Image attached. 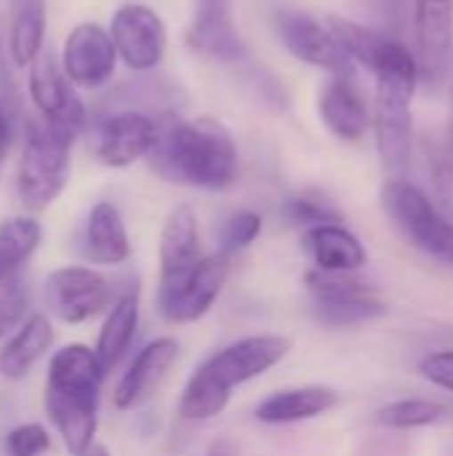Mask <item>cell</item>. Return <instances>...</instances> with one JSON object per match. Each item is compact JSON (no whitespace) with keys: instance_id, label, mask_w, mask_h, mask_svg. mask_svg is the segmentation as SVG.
Wrapping results in <instances>:
<instances>
[{"instance_id":"1","label":"cell","mask_w":453,"mask_h":456,"mask_svg":"<svg viewBox=\"0 0 453 456\" xmlns=\"http://www.w3.org/2000/svg\"><path fill=\"white\" fill-rule=\"evenodd\" d=\"M147 160L160 179L206 192H224L238 179L235 139L216 118H166Z\"/></svg>"},{"instance_id":"2","label":"cell","mask_w":453,"mask_h":456,"mask_svg":"<svg viewBox=\"0 0 453 456\" xmlns=\"http://www.w3.org/2000/svg\"><path fill=\"white\" fill-rule=\"evenodd\" d=\"M104 377L107 371L101 369L96 350L80 342L59 347L48 361L43 406L72 456L93 446Z\"/></svg>"},{"instance_id":"3","label":"cell","mask_w":453,"mask_h":456,"mask_svg":"<svg viewBox=\"0 0 453 456\" xmlns=\"http://www.w3.org/2000/svg\"><path fill=\"white\" fill-rule=\"evenodd\" d=\"M288 353L291 339L283 334H256L222 347L190 374L179 398V417L184 422L219 417L230 406L235 387L264 377L286 361Z\"/></svg>"},{"instance_id":"4","label":"cell","mask_w":453,"mask_h":456,"mask_svg":"<svg viewBox=\"0 0 453 456\" xmlns=\"http://www.w3.org/2000/svg\"><path fill=\"white\" fill-rule=\"evenodd\" d=\"M368 69L376 77V104H374L376 152L384 171L398 176L411 163V147H414L411 99L419 83V61L409 51V45L384 37Z\"/></svg>"},{"instance_id":"5","label":"cell","mask_w":453,"mask_h":456,"mask_svg":"<svg viewBox=\"0 0 453 456\" xmlns=\"http://www.w3.org/2000/svg\"><path fill=\"white\" fill-rule=\"evenodd\" d=\"M75 136L51 128L43 120H29L24 131V150L16 171V192L27 211L51 206L69 182V152Z\"/></svg>"},{"instance_id":"6","label":"cell","mask_w":453,"mask_h":456,"mask_svg":"<svg viewBox=\"0 0 453 456\" xmlns=\"http://www.w3.org/2000/svg\"><path fill=\"white\" fill-rule=\"evenodd\" d=\"M382 208L414 248L453 267V222L417 184L400 176L387 179L382 184Z\"/></svg>"},{"instance_id":"7","label":"cell","mask_w":453,"mask_h":456,"mask_svg":"<svg viewBox=\"0 0 453 456\" xmlns=\"http://www.w3.org/2000/svg\"><path fill=\"white\" fill-rule=\"evenodd\" d=\"M310 302H312V315L331 329H350L360 326L368 321H376L387 313L384 297L350 275H331V273H318L310 270L304 275Z\"/></svg>"},{"instance_id":"8","label":"cell","mask_w":453,"mask_h":456,"mask_svg":"<svg viewBox=\"0 0 453 456\" xmlns=\"http://www.w3.org/2000/svg\"><path fill=\"white\" fill-rule=\"evenodd\" d=\"M43 299L61 323H85L99 313L112 307V286L109 281L83 265L59 267L43 283Z\"/></svg>"},{"instance_id":"9","label":"cell","mask_w":453,"mask_h":456,"mask_svg":"<svg viewBox=\"0 0 453 456\" xmlns=\"http://www.w3.org/2000/svg\"><path fill=\"white\" fill-rule=\"evenodd\" d=\"M160 131L163 120L142 110L109 112L93 128V155L109 168H125L155 150Z\"/></svg>"},{"instance_id":"10","label":"cell","mask_w":453,"mask_h":456,"mask_svg":"<svg viewBox=\"0 0 453 456\" xmlns=\"http://www.w3.org/2000/svg\"><path fill=\"white\" fill-rule=\"evenodd\" d=\"M275 29L280 43L302 61L331 75H355V59L342 48L328 24H320L302 11H278Z\"/></svg>"},{"instance_id":"11","label":"cell","mask_w":453,"mask_h":456,"mask_svg":"<svg viewBox=\"0 0 453 456\" xmlns=\"http://www.w3.org/2000/svg\"><path fill=\"white\" fill-rule=\"evenodd\" d=\"M230 254L214 251L200 259V265L168 294L158 297V310L168 323H195L200 321L214 302L219 299L227 275H230Z\"/></svg>"},{"instance_id":"12","label":"cell","mask_w":453,"mask_h":456,"mask_svg":"<svg viewBox=\"0 0 453 456\" xmlns=\"http://www.w3.org/2000/svg\"><path fill=\"white\" fill-rule=\"evenodd\" d=\"M414 24L419 77L438 91L453 64V0H417Z\"/></svg>"},{"instance_id":"13","label":"cell","mask_w":453,"mask_h":456,"mask_svg":"<svg viewBox=\"0 0 453 456\" xmlns=\"http://www.w3.org/2000/svg\"><path fill=\"white\" fill-rule=\"evenodd\" d=\"M117 56L136 72L155 69L166 53V24L163 19L142 3L120 5L109 27Z\"/></svg>"},{"instance_id":"14","label":"cell","mask_w":453,"mask_h":456,"mask_svg":"<svg viewBox=\"0 0 453 456\" xmlns=\"http://www.w3.org/2000/svg\"><path fill=\"white\" fill-rule=\"evenodd\" d=\"M29 94L35 107L40 110V120L51 128H59L69 136H77L85 126V107L77 99L72 80L61 75V69L53 64L51 53H43L35 59L32 75H29Z\"/></svg>"},{"instance_id":"15","label":"cell","mask_w":453,"mask_h":456,"mask_svg":"<svg viewBox=\"0 0 453 456\" xmlns=\"http://www.w3.org/2000/svg\"><path fill=\"white\" fill-rule=\"evenodd\" d=\"M200 248V227L192 206L182 203L171 208L160 230V278L158 297L174 291L203 259Z\"/></svg>"},{"instance_id":"16","label":"cell","mask_w":453,"mask_h":456,"mask_svg":"<svg viewBox=\"0 0 453 456\" xmlns=\"http://www.w3.org/2000/svg\"><path fill=\"white\" fill-rule=\"evenodd\" d=\"M115 61H117V48L112 43V35L93 21L77 24L64 40L61 64L72 86H83V88L104 86L115 72Z\"/></svg>"},{"instance_id":"17","label":"cell","mask_w":453,"mask_h":456,"mask_svg":"<svg viewBox=\"0 0 453 456\" xmlns=\"http://www.w3.org/2000/svg\"><path fill=\"white\" fill-rule=\"evenodd\" d=\"M176 358H179V342L174 337H158L147 342L133 355V361L128 363V369L123 371L115 387V395H112L115 409L131 411L147 403L158 393V387L166 382Z\"/></svg>"},{"instance_id":"18","label":"cell","mask_w":453,"mask_h":456,"mask_svg":"<svg viewBox=\"0 0 453 456\" xmlns=\"http://www.w3.org/2000/svg\"><path fill=\"white\" fill-rule=\"evenodd\" d=\"M187 45L208 61H240L246 48L232 21V0H195Z\"/></svg>"},{"instance_id":"19","label":"cell","mask_w":453,"mask_h":456,"mask_svg":"<svg viewBox=\"0 0 453 456\" xmlns=\"http://www.w3.org/2000/svg\"><path fill=\"white\" fill-rule=\"evenodd\" d=\"M318 115L334 136L344 142L363 139L368 131V104L355 75H331L318 94Z\"/></svg>"},{"instance_id":"20","label":"cell","mask_w":453,"mask_h":456,"mask_svg":"<svg viewBox=\"0 0 453 456\" xmlns=\"http://www.w3.org/2000/svg\"><path fill=\"white\" fill-rule=\"evenodd\" d=\"M302 248L318 273L350 275L368 262L366 246L344 224H320L302 232Z\"/></svg>"},{"instance_id":"21","label":"cell","mask_w":453,"mask_h":456,"mask_svg":"<svg viewBox=\"0 0 453 456\" xmlns=\"http://www.w3.org/2000/svg\"><path fill=\"white\" fill-rule=\"evenodd\" d=\"M339 403V393L326 385H304L272 393L256 406V419L264 425H296L328 414Z\"/></svg>"},{"instance_id":"22","label":"cell","mask_w":453,"mask_h":456,"mask_svg":"<svg viewBox=\"0 0 453 456\" xmlns=\"http://www.w3.org/2000/svg\"><path fill=\"white\" fill-rule=\"evenodd\" d=\"M85 256L101 267H117L131 256L123 214L109 200H99L85 219Z\"/></svg>"},{"instance_id":"23","label":"cell","mask_w":453,"mask_h":456,"mask_svg":"<svg viewBox=\"0 0 453 456\" xmlns=\"http://www.w3.org/2000/svg\"><path fill=\"white\" fill-rule=\"evenodd\" d=\"M53 339L56 334L51 321L43 313L29 315L0 347V377L8 382L24 379L35 369V363L51 350Z\"/></svg>"},{"instance_id":"24","label":"cell","mask_w":453,"mask_h":456,"mask_svg":"<svg viewBox=\"0 0 453 456\" xmlns=\"http://www.w3.org/2000/svg\"><path fill=\"white\" fill-rule=\"evenodd\" d=\"M136 329H139V299H136V294L128 291L112 302V307L107 310L104 323L99 329V337H96L93 350L107 374L125 358V353L136 337Z\"/></svg>"},{"instance_id":"25","label":"cell","mask_w":453,"mask_h":456,"mask_svg":"<svg viewBox=\"0 0 453 456\" xmlns=\"http://www.w3.org/2000/svg\"><path fill=\"white\" fill-rule=\"evenodd\" d=\"M43 240L40 222L35 216H11L0 222V281L21 275V267L32 259Z\"/></svg>"},{"instance_id":"26","label":"cell","mask_w":453,"mask_h":456,"mask_svg":"<svg viewBox=\"0 0 453 456\" xmlns=\"http://www.w3.org/2000/svg\"><path fill=\"white\" fill-rule=\"evenodd\" d=\"M11 21V56L16 64H29L40 56L45 35V3L43 0H16Z\"/></svg>"},{"instance_id":"27","label":"cell","mask_w":453,"mask_h":456,"mask_svg":"<svg viewBox=\"0 0 453 456\" xmlns=\"http://www.w3.org/2000/svg\"><path fill=\"white\" fill-rule=\"evenodd\" d=\"M451 417V409L430 398H400L376 411V425L387 430H419L441 425Z\"/></svg>"},{"instance_id":"28","label":"cell","mask_w":453,"mask_h":456,"mask_svg":"<svg viewBox=\"0 0 453 456\" xmlns=\"http://www.w3.org/2000/svg\"><path fill=\"white\" fill-rule=\"evenodd\" d=\"M29 318V286L21 275L0 281V339Z\"/></svg>"},{"instance_id":"29","label":"cell","mask_w":453,"mask_h":456,"mask_svg":"<svg viewBox=\"0 0 453 456\" xmlns=\"http://www.w3.org/2000/svg\"><path fill=\"white\" fill-rule=\"evenodd\" d=\"M259 235H262V216L256 211H238L222 227V246H219V251L232 256V254L248 248Z\"/></svg>"},{"instance_id":"30","label":"cell","mask_w":453,"mask_h":456,"mask_svg":"<svg viewBox=\"0 0 453 456\" xmlns=\"http://www.w3.org/2000/svg\"><path fill=\"white\" fill-rule=\"evenodd\" d=\"M5 456H43L51 449V433L40 422H24L5 433Z\"/></svg>"},{"instance_id":"31","label":"cell","mask_w":453,"mask_h":456,"mask_svg":"<svg viewBox=\"0 0 453 456\" xmlns=\"http://www.w3.org/2000/svg\"><path fill=\"white\" fill-rule=\"evenodd\" d=\"M286 216L291 224H299L304 230L310 227H320V224H336L342 222V216L320 198H310V195H296V198H288L286 203Z\"/></svg>"},{"instance_id":"32","label":"cell","mask_w":453,"mask_h":456,"mask_svg":"<svg viewBox=\"0 0 453 456\" xmlns=\"http://www.w3.org/2000/svg\"><path fill=\"white\" fill-rule=\"evenodd\" d=\"M419 374L430 385L453 393V350H438V353H430L427 358H422Z\"/></svg>"},{"instance_id":"33","label":"cell","mask_w":453,"mask_h":456,"mask_svg":"<svg viewBox=\"0 0 453 456\" xmlns=\"http://www.w3.org/2000/svg\"><path fill=\"white\" fill-rule=\"evenodd\" d=\"M11 139H13V131H11V107L0 99V168H3V163L8 158Z\"/></svg>"},{"instance_id":"34","label":"cell","mask_w":453,"mask_h":456,"mask_svg":"<svg viewBox=\"0 0 453 456\" xmlns=\"http://www.w3.org/2000/svg\"><path fill=\"white\" fill-rule=\"evenodd\" d=\"M0 99L11 107V88H8V77H5V64L0 59Z\"/></svg>"},{"instance_id":"35","label":"cell","mask_w":453,"mask_h":456,"mask_svg":"<svg viewBox=\"0 0 453 456\" xmlns=\"http://www.w3.org/2000/svg\"><path fill=\"white\" fill-rule=\"evenodd\" d=\"M77 456H112V454H109V449H107V446H101V444H93L91 449L80 452Z\"/></svg>"},{"instance_id":"36","label":"cell","mask_w":453,"mask_h":456,"mask_svg":"<svg viewBox=\"0 0 453 456\" xmlns=\"http://www.w3.org/2000/svg\"><path fill=\"white\" fill-rule=\"evenodd\" d=\"M449 150L453 155V75H451V118H449Z\"/></svg>"},{"instance_id":"37","label":"cell","mask_w":453,"mask_h":456,"mask_svg":"<svg viewBox=\"0 0 453 456\" xmlns=\"http://www.w3.org/2000/svg\"><path fill=\"white\" fill-rule=\"evenodd\" d=\"M206 456H232V454H222V452H214V454H206Z\"/></svg>"},{"instance_id":"38","label":"cell","mask_w":453,"mask_h":456,"mask_svg":"<svg viewBox=\"0 0 453 456\" xmlns=\"http://www.w3.org/2000/svg\"><path fill=\"white\" fill-rule=\"evenodd\" d=\"M11 3H16V0H11Z\"/></svg>"}]
</instances>
